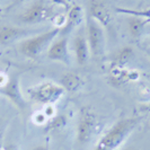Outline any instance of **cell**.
I'll return each mask as SVG.
<instances>
[{
  "label": "cell",
  "instance_id": "obj_14",
  "mask_svg": "<svg viewBox=\"0 0 150 150\" xmlns=\"http://www.w3.org/2000/svg\"><path fill=\"white\" fill-rule=\"evenodd\" d=\"M59 85L64 89V91L74 93L83 87V80L81 79L80 76H78L75 72H67V74L61 76Z\"/></svg>",
  "mask_w": 150,
  "mask_h": 150
},
{
  "label": "cell",
  "instance_id": "obj_13",
  "mask_svg": "<svg viewBox=\"0 0 150 150\" xmlns=\"http://www.w3.org/2000/svg\"><path fill=\"white\" fill-rule=\"evenodd\" d=\"M30 32L21 27H13V26H4L0 28V45H6L13 43L17 40L25 38Z\"/></svg>",
  "mask_w": 150,
  "mask_h": 150
},
{
  "label": "cell",
  "instance_id": "obj_12",
  "mask_svg": "<svg viewBox=\"0 0 150 150\" xmlns=\"http://www.w3.org/2000/svg\"><path fill=\"white\" fill-rule=\"evenodd\" d=\"M83 19V8L79 5H74L72 7H70L68 9L67 14V22L66 25L60 28V36H68L72 30H75L76 27H78Z\"/></svg>",
  "mask_w": 150,
  "mask_h": 150
},
{
  "label": "cell",
  "instance_id": "obj_5",
  "mask_svg": "<svg viewBox=\"0 0 150 150\" xmlns=\"http://www.w3.org/2000/svg\"><path fill=\"white\" fill-rule=\"evenodd\" d=\"M86 38L89 46L90 55L94 59L100 60L105 54V34L103 26L93 19L91 17H87L86 22Z\"/></svg>",
  "mask_w": 150,
  "mask_h": 150
},
{
  "label": "cell",
  "instance_id": "obj_26",
  "mask_svg": "<svg viewBox=\"0 0 150 150\" xmlns=\"http://www.w3.org/2000/svg\"><path fill=\"white\" fill-rule=\"evenodd\" d=\"M148 44H149V45H150V40H149V41H148Z\"/></svg>",
  "mask_w": 150,
  "mask_h": 150
},
{
  "label": "cell",
  "instance_id": "obj_21",
  "mask_svg": "<svg viewBox=\"0 0 150 150\" xmlns=\"http://www.w3.org/2000/svg\"><path fill=\"white\" fill-rule=\"evenodd\" d=\"M5 130H6V124L0 122V150L4 149L2 141H4V134H5Z\"/></svg>",
  "mask_w": 150,
  "mask_h": 150
},
{
  "label": "cell",
  "instance_id": "obj_4",
  "mask_svg": "<svg viewBox=\"0 0 150 150\" xmlns=\"http://www.w3.org/2000/svg\"><path fill=\"white\" fill-rule=\"evenodd\" d=\"M64 93V89L59 83L53 81H44L27 89V95L33 102L45 106L57 103Z\"/></svg>",
  "mask_w": 150,
  "mask_h": 150
},
{
  "label": "cell",
  "instance_id": "obj_9",
  "mask_svg": "<svg viewBox=\"0 0 150 150\" xmlns=\"http://www.w3.org/2000/svg\"><path fill=\"white\" fill-rule=\"evenodd\" d=\"M88 16L98 22L103 27L111 23V11L110 8L102 0H89L88 4Z\"/></svg>",
  "mask_w": 150,
  "mask_h": 150
},
{
  "label": "cell",
  "instance_id": "obj_2",
  "mask_svg": "<svg viewBox=\"0 0 150 150\" xmlns=\"http://www.w3.org/2000/svg\"><path fill=\"white\" fill-rule=\"evenodd\" d=\"M59 33L60 30L54 27L52 30L25 38L19 44V51L30 59H36L42 54L43 51L49 49V46L51 45L53 40L59 35Z\"/></svg>",
  "mask_w": 150,
  "mask_h": 150
},
{
  "label": "cell",
  "instance_id": "obj_24",
  "mask_svg": "<svg viewBox=\"0 0 150 150\" xmlns=\"http://www.w3.org/2000/svg\"><path fill=\"white\" fill-rule=\"evenodd\" d=\"M54 1H57V2H59V4H69V2H71V0H54Z\"/></svg>",
  "mask_w": 150,
  "mask_h": 150
},
{
  "label": "cell",
  "instance_id": "obj_8",
  "mask_svg": "<svg viewBox=\"0 0 150 150\" xmlns=\"http://www.w3.org/2000/svg\"><path fill=\"white\" fill-rule=\"evenodd\" d=\"M47 59L54 62H61L64 64L70 63V55H69V47H68V36L58 35L53 40L51 45L46 50Z\"/></svg>",
  "mask_w": 150,
  "mask_h": 150
},
{
  "label": "cell",
  "instance_id": "obj_3",
  "mask_svg": "<svg viewBox=\"0 0 150 150\" xmlns=\"http://www.w3.org/2000/svg\"><path fill=\"white\" fill-rule=\"evenodd\" d=\"M98 123L96 114L89 107L85 106L79 111L78 123H77V142L80 146H86L98 132Z\"/></svg>",
  "mask_w": 150,
  "mask_h": 150
},
{
  "label": "cell",
  "instance_id": "obj_27",
  "mask_svg": "<svg viewBox=\"0 0 150 150\" xmlns=\"http://www.w3.org/2000/svg\"><path fill=\"white\" fill-rule=\"evenodd\" d=\"M149 54H150V51H149Z\"/></svg>",
  "mask_w": 150,
  "mask_h": 150
},
{
  "label": "cell",
  "instance_id": "obj_11",
  "mask_svg": "<svg viewBox=\"0 0 150 150\" xmlns=\"http://www.w3.org/2000/svg\"><path fill=\"white\" fill-rule=\"evenodd\" d=\"M110 78L114 85L120 86L123 83H132L140 79V72L135 69H128V68H110Z\"/></svg>",
  "mask_w": 150,
  "mask_h": 150
},
{
  "label": "cell",
  "instance_id": "obj_20",
  "mask_svg": "<svg viewBox=\"0 0 150 150\" xmlns=\"http://www.w3.org/2000/svg\"><path fill=\"white\" fill-rule=\"evenodd\" d=\"M44 114L50 119V117H52V116H54L57 113H55V110H54V107H53V105H46L44 108Z\"/></svg>",
  "mask_w": 150,
  "mask_h": 150
},
{
  "label": "cell",
  "instance_id": "obj_17",
  "mask_svg": "<svg viewBox=\"0 0 150 150\" xmlns=\"http://www.w3.org/2000/svg\"><path fill=\"white\" fill-rule=\"evenodd\" d=\"M68 117L66 114H55L54 116L50 117L46 124H45L44 130L46 132H50L53 130H58V129H62L67 125Z\"/></svg>",
  "mask_w": 150,
  "mask_h": 150
},
{
  "label": "cell",
  "instance_id": "obj_16",
  "mask_svg": "<svg viewBox=\"0 0 150 150\" xmlns=\"http://www.w3.org/2000/svg\"><path fill=\"white\" fill-rule=\"evenodd\" d=\"M149 22H150L149 19H143L141 17H135V16L129 17L128 27L131 36L134 38H140L141 34L143 33V30H144L146 25Z\"/></svg>",
  "mask_w": 150,
  "mask_h": 150
},
{
  "label": "cell",
  "instance_id": "obj_25",
  "mask_svg": "<svg viewBox=\"0 0 150 150\" xmlns=\"http://www.w3.org/2000/svg\"><path fill=\"white\" fill-rule=\"evenodd\" d=\"M123 150H133L132 148H125V149H123Z\"/></svg>",
  "mask_w": 150,
  "mask_h": 150
},
{
  "label": "cell",
  "instance_id": "obj_18",
  "mask_svg": "<svg viewBox=\"0 0 150 150\" xmlns=\"http://www.w3.org/2000/svg\"><path fill=\"white\" fill-rule=\"evenodd\" d=\"M33 122L36 124V125H45L46 124V122L49 120V117L46 116L44 114V112H42V111H38L36 112L35 114H33Z\"/></svg>",
  "mask_w": 150,
  "mask_h": 150
},
{
  "label": "cell",
  "instance_id": "obj_23",
  "mask_svg": "<svg viewBox=\"0 0 150 150\" xmlns=\"http://www.w3.org/2000/svg\"><path fill=\"white\" fill-rule=\"evenodd\" d=\"M24 1H26V0H15L13 4H10L9 6H8V9H10V8L15 7V6H17V5H19V4H22V2H24Z\"/></svg>",
  "mask_w": 150,
  "mask_h": 150
},
{
  "label": "cell",
  "instance_id": "obj_7",
  "mask_svg": "<svg viewBox=\"0 0 150 150\" xmlns=\"http://www.w3.org/2000/svg\"><path fill=\"white\" fill-rule=\"evenodd\" d=\"M0 95L7 97L13 104H15L21 110L25 108L26 106V102L19 88V76L17 74L8 76L7 81L2 86H0Z\"/></svg>",
  "mask_w": 150,
  "mask_h": 150
},
{
  "label": "cell",
  "instance_id": "obj_22",
  "mask_svg": "<svg viewBox=\"0 0 150 150\" xmlns=\"http://www.w3.org/2000/svg\"><path fill=\"white\" fill-rule=\"evenodd\" d=\"M32 150H50V144H49V142H46L42 146H38V147L33 148Z\"/></svg>",
  "mask_w": 150,
  "mask_h": 150
},
{
  "label": "cell",
  "instance_id": "obj_6",
  "mask_svg": "<svg viewBox=\"0 0 150 150\" xmlns=\"http://www.w3.org/2000/svg\"><path fill=\"white\" fill-rule=\"evenodd\" d=\"M52 7L46 5L44 0H38L21 15V21L23 23H25V24L34 25V24L45 22V21H47L50 18L52 19Z\"/></svg>",
  "mask_w": 150,
  "mask_h": 150
},
{
  "label": "cell",
  "instance_id": "obj_1",
  "mask_svg": "<svg viewBox=\"0 0 150 150\" xmlns=\"http://www.w3.org/2000/svg\"><path fill=\"white\" fill-rule=\"evenodd\" d=\"M140 121V117L135 116L119 120L99 138L93 150H116L134 131Z\"/></svg>",
  "mask_w": 150,
  "mask_h": 150
},
{
  "label": "cell",
  "instance_id": "obj_10",
  "mask_svg": "<svg viewBox=\"0 0 150 150\" xmlns=\"http://www.w3.org/2000/svg\"><path fill=\"white\" fill-rule=\"evenodd\" d=\"M72 49H74V54H75L76 62L78 66H85L90 57L89 46L87 42V38L83 32H79L72 42Z\"/></svg>",
  "mask_w": 150,
  "mask_h": 150
},
{
  "label": "cell",
  "instance_id": "obj_19",
  "mask_svg": "<svg viewBox=\"0 0 150 150\" xmlns=\"http://www.w3.org/2000/svg\"><path fill=\"white\" fill-rule=\"evenodd\" d=\"M52 22L55 26V28H62L64 25H66V22H67V16L66 15H57L52 17Z\"/></svg>",
  "mask_w": 150,
  "mask_h": 150
},
{
  "label": "cell",
  "instance_id": "obj_15",
  "mask_svg": "<svg viewBox=\"0 0 150 150\" xmlns=\"http://www.w3.org/2000/svg\"><path fill=\"white\" fill-rule=\"evenodd\" d=\"M134 57V50L131 46H124L117 50L113 57L111 68H125Z\"/></svg>",
  "mask_w": 150,
  "mask_h": 150
}]
</instances>
